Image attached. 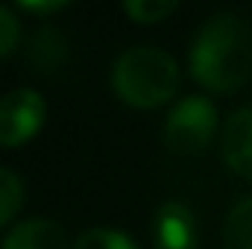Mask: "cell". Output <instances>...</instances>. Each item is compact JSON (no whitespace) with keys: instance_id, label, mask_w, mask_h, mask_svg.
I'll return each mask as SVG.
<instances>
[{"instance_id":"obj_11","label":"cell","mask_w":252,"mask_h":249,"mask_svg":"<svg viewBox=\"0 0 252 249\" xmlns=\"http://www.w3.org/2000/svg\"><path fill=\"white\" fill-rule=\"evenodd\" d=\"M73 249H138L124 232L115 229H88L85 235H79V241Z\"/></svg>"},{"instance_id":"obj_4","label":"cell","mask_w":252,"mask_h":249,"mask_svg":"<svg viewBox=\"0 0 252 249\" xmlns=\"http://www.w3.org/2000/svg\"><path fill=\"white\" fill-rule=\"evenodd\" d=\"M44 100L32 88H15L0 100V144L21 147L44 124Z\"/></svg>"},{"instance_id":"obj_1","label":"cell","mask_w":252,"mask_h":249,"mask_svg":"<svg viewBox=\"0 0 252 249\" xmlns=\"http://www.w3.org/2000/svg\"><path fill=\"white\" fill-rule=\"evenodd\" d=\"M252 73V32L235 15H214L190 47V76L208 91H235Z\"/></svg>"},{"instance_id":"obj_3","label":"cell","mask_w":252,"mask_h":249,"mask_svg":"<svg viewBox=\"0 0 252 249\" xmlns=\"http://www.w3.org/2000/svg\"><path fill=\"white\" fill-rule=\"evenodd\" d=\"M214 129H217V112H214L211 100L185 97L182 103H176V109L170 112V118L164 124V141L170 150L190 156V153H199L208 147Z\"/></svg>"},{"instance_id":"obj_7","label":"cell","mask_w":252,"mask_h":249,"mask_svg":"<svg viewBox=\"0 0 252 249\" xmlns=\"http://www.w3.org/2000/svg\"><path fill=\"white\" fill-rule=\"evenodd\" d=\"M0 249H67L62 226L53 220H27L15 226Z\"/></svg>"},{"instance_id":"obj_14","label":"cell","mask_w":252,"mask_h":249,"mask_svg":"<svg viewBox=\"0 0 252 249\" xmlns=\"http://www.w3.org/2000/svg\"><path fill=\"white\" fill-rule=\"evenodd\" d=\"M62 6L64 3H56V0H53V3H27V0L21 3V9H27V12H38V15H44V12H59Z\"/></svg>"},{"instance_id":"obj_13","label":"cell","mask_w":252,"mask_h":249,"mask_svg":"<svg viewBox=\"0 0 252 249\" xmlns=\"http://www.w3.org/2000/svg\"><path fill=\"white\" fill-rule=\"evenodd\" d=\"M18 38H21V24H18V18H15L6 6H0V56L12 53V50L18 47Z\"/></svg>"},{"instance_id":"obj_12","label":"cell","mask_w":252,"mask_h":249,"mask_svg":"<svg viewBox=\"0 0 252 249\" xmlns=\"http://www.w3.org/2000/svg\"><path fill=\"white\" fill-rule=\"evenodd\" d=\"M173 9H176V3H164V0H129V3H124V12L138 24H156L164 15H170Z\"/></svg>"},{"instance_id":"obj_2","label":"cell","mask_w":252,"mask_h":249,"mask_svg":"<svg viewBox=\"0 0 252 249\" xmlns=\"http://www.w3.org/2000/svg\"><path fill=\"white\" fill-rule=\"evenodd\" d=\"M112 82L124 103L135 109H156L173 97L179 67L170 53L158 47H132L118 59Z\"/></svg>"},{"instance_id":"obj_10","label":"cell","mask_w":252,"mask_h":249,"mask_svg":"<svg viewBox=\"0 0 252 249\" xmlns=\"http://www.w3.org/2000/svg\"><path fill=\"white\" fill-rule=\"evenodd\" d=\"M21 202H24V185H21V179L12 170L0 167V229L18 214Z\"/></svg>"},{"instance_id":"obj_5","label":"cell","mask_w":252,"mask_h":249,"mask_svg":"<svg viewBox=\"0 0 252 249\" xmlns=\"http://www.w3.org/2000/svg\"><path fill=\"white\" fill-rule=\"evenodd\" d=\"M156 249H196V220L188 205L164 202L150 226Z\"/></svg>"},{"instance_id":"obj_8","label":"cell","mask_w":252,"mask_h":249,"mask_svg":"<svg viewBox=\"0 0 252 249\" xmlns=\"http://www.w3.org/2000/svg\"><path fill=\"white\" fill-rule=\"evenodd\" d=\"M67 59V41L59 30L53 27H41L32 41H30V50H27V62L32 64L38 73H53L59 70Z\"/></svg>"},{"instance_id":"obj_9","label":"cell","mask_w":252,"mask_h":249,"mask_svg":"<svg viewBox=\"0 0 252 249\" xmlns=\"http://www.w3.org/2000/svg\"><path fill=\"white\" fill-rule=\"evenodd\" d=\"M226 249H252V196L238 202L226 220Z\"/></svg>"},{"instance_id":"obj_6","label":"cell","mask_w":252,"mask_h":249,"mask_svg":"<svg viewBox=\"0 0 252 249\" xmlns=\"http://www.w3.org/2000/svg\"><path fill=\"white\" fill-rule=\"evenodd\" d=\"M223 158L226 164L252 182V106L238 109L223 126Z\"/></svg>"}]
</instances>
